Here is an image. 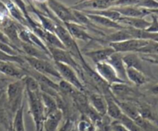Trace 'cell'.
Returning a JSON list of instances; mask_svg holds the SVG:
<instances>
[{
  "instance_id": "37",
  "label": "cell",
  "mask_w": 158,
  "mask_h": 131,
  "mask_svg": "<svg viewBox=\"0 0 158 131\" xmlns=\"http://www.w3.org/2000/svg\"><path fill=\"white\" fill-rule=\"evenodd\" d=\"M110 131H130L124 125L120 123L119 120H114L110 123Z\"/></svg>"
},
{
  "instance_id": "13",
  "label": "cell",
  "mask_w": 158,
  "mask_h": 131,
  "mask_svg": "<svg viewBox=\"0 0 158 131\" xmlns=\"http://www.w3.org/2000/svg\"><path fill=\"white\" fill-rule=\"evenodd\" d=\"M136 103L137 104L140 115L144 120L158 126V111L156 104L143 100L140 101L139 100H137Z\"/></svg>"
},
{
  "instance_id": "42",
  "label": "cell",
  "mask_w": 158,
  "mask_h": 131,
  "mask_svg": "<svg viewBox=\"0 0 158 131\" xmlns=\"http://www.w3.org/2000/svg\"><path fill=\"white\" fill-rule=\"evenodd\" d=\"M6 76H5L4 74H2V72H0V89H3V88H2L1 85L2 84V83H4L6 80H7Z\"/></svg>"
},
{
  "instance_id": "12",
  "label": "cell",
  "mask_w": 158,
  "mask_h": 131,
  "mask_svg": "<svg viewBox=\"0 0 158 131\" xmlns=\"http://www.w3.org/2000/svg\"><path fill=\"white\" fill-rule=\"evenodd\" d=\"M95 70L100 76V77L104 81H106L110 86L114 84V83H128L127 82L123 81L121 79L119 78L116 71L114 70V68L107 62H102V63H99L95 64Z\"/></svg>"
},
{
  "instance_id": "16",
  "label": "cell",
  "mask_w": 158,
  "mask_h": 131,
  "mask_svg": "<svg viewBox=\"0 0 158 131\" xmlns=\"http://www.w3.org/2000/svg\"><path fill=\"white\" fill-rule=\"evenodd\" d=\"M106 62H107L114 68L119 78L127 83H129L127 76V67L123 60V53L115 52L109 57Z\"/></svg>"
},
{
  "instance_id": "30",
  "label": "cell",
  "mask_w": 158,
  "mask_h": 131,
  "mask_svg": "<svg viewBox=\"0 0 158 131\" xmlns=\"http://www.w3.org/2000/svg\"><path fill=\"white\" fill-rule=\"evenodd\" d=\"M82 12L87 14H95V15H102V16L110 18L115 22L118 21L119 18L122 16L120 13H119L117 11L111 9V8L106 9H101V10H83Z\"/></svg>"
},
{
  "instance_id": "23",
  "label": "cell",
  "mask_w": 158,
  "mask_h": 131,
  "mask_svg": "<svg viewBox=\"0 0 158 131\" xmlns=\"http://www.w3.org/2000/svg\"><path fill=\"white\" fill-rule=\"evenodd\" d=\"M127 76L128 81L137 87L144 86L150 81L149 76L134 68H127Z\"/></svg>"
},
{
  "instance_id": "17",
  "label": "cell",
  "mask_w": 158,
  "mask_h": 131,
  "mask_svg": "<svg viewBox=\"0 0 158 131\" xmlns=\"http://www.w3.org/2000/svg\"><path fill=\"white\" fill-rule=\"evenodd\" d=\"M64 117L63 113L60 109L53 111L45 117L43 123L44 131H56L60 127V124Z\"/></svg>"
},
{
  "instance_id": "18",
  "label": "cell",
  "mask_w": 158,
  "mask_h": 131,
  "mask_svg": "<svg viewBox=\"0 0 158 131\" xmlns=\"http://www.w3.org/2000/svg\"><path fill=\"white\" fill-rule=\"evenodd\" d=\"M111 9L117 11L120 15L127 17H138V18H144L147 15H151L149 10L143 8L137 7L134 6H114Z\"/></svg>"
},
{
  "instance_id": "14",
  "label": "cell",
  "mask_w": 158,
  "mask_h": 131,
  "mask_svg": "<svg viewBox=\"0 0 158 131\" xmlns=\"http://www.w3.org/2000/svg\"><path fill=\"white\" fill-rule=\"evenodd\" d=\"M123 60L127 68H134L137 70L141 71L148 76H151V70L149 68L144 66V62L137 52H127L123 55Z\"/></svg>"
},
{
  "instance_id": "31",
  "label": "cell",
  "mask_w": 158,
  "mask_h": 131,
  "mask_svg": "<svg viewBox=\"0 0 158 131\" xmlns=\"http://www.w3.org/2000/svg\"><path fill=\"white\" fill-rule=\"evenodd\" d=\"M29 39H30L32 45H34V46H35L36 47H38L39 49H40L41 50L44 51L46 54H48V55H49V56L52 58V56H51V55H50V52H49V49H48L47 46L46 45V43H45L44 42H43V40H42L38 36V35H35V34L31 30H29Z\"/></svg>"
},
{
  "instance_id": "19",
  "label": "cell",
  "mask_w": 158,
  "mask_h": 131,
  "mask_svg": "<svg viewBox=\"0 0 158 131\" xmlns=\"http://www.w3.org/2000/svg\"><path fill=\"white\" fill-rule=\"evenodd\" d=\"M105 96L106 101V105H107V108H106V116L109 117L110 118L113 119V120H120V117L123 114V111H122L121 108L118 105V103L116 101L114 96L110 91L107 93L103 95Z\"/></svg>"
},
{
  "instance_id": "47",
  "label": "cell",
  "mask_w": 158,
  "mask_h": 131,
  "mask_svg": "<svg viewBox=\"0 0 158 131\" xmlns=\"http://www.w3.org/2000/svg\"><path fill=\"white\" fill-rule=\"evenodd\" d=\"M39 131H44V130H43V127H42V128H41V129H40V130H39Z\"/></svg>"
},
{
  "instance_id": "39",
  "label": "cell",
  "mask_w": 158,
  "mask_h": 131,
  "mask_svg": "<svg viewBox=\"0 0 158 131\" xmlns=\"http://www.w3.org/2000/svg\"><path fill=\"white\" fill-rule=\"evenodd\" d=\"M73 124L72 120L70 118H67L56 131H71L73 129Z\"/></svg>"
},
{
  "instance_id": "6",
  "label": "cell",
  "mask_w": 158,
  "mask_h": 131,
  "mask_svg": "<svg viewBox=\"0 0 158 131\" xmlns=\"http://www.w3.org/2000/svg\"><path fill=\"white\" fill-rule=\"evenodd\" d=\"M110 89L115 98L120 100L137 101L143 96L137 89L126 83H114L110 86Z\"/></svg>"
},
{
  "instance_id": "36",
  "label": "cell",
  "mask_w": 158,
  "mask_h": 131,
  "mask_svg": "<svg viewBox=\"0 0 158 131\" xmlns=\"http://www.w3.org/2000/svg\"><path fill=\"white\" fill-rule=\"evenodd\" d=\"M151 15L152 21L151 22L150 26L145 30L147 32H152V33H158V16L154 14H151Z\"/></svg>"
},
{
  "instance_id": "32",
  "label": "cell",
  "mask_w": 158,
  "mask_h": 131,
  "mask_svg": "<svg viewBox=\"0 0 158 131\" xmlns=\"http://www.w3.org/2000/svg\"><path fill=\"white\" fill-rule=\"evenodd\" d=\"M0 61L2 62H12V63H15L19 66H23L26 63V60L23 58V55H9L3 52L2 51L0 50Z\"/></svg>"
},
{
  "instance_id": "10",
  "label": "cell",
  "mask_w": 158,
  "mask_h": 131,
  "mask_svg": "<svg viewBox=\"0 0 158 131\" xmlns=\"http://www.w3.org/2000/svg\"><path fill=\"white\" fill-rule=\"evenodd\" d=\"M63 25L66 28V29L69 31L70 35L75 39L81 40V41L86 42V43H89V42H99V43H103V44L106 43V41L103 38L95 39L92 35H89L87 32V31H86L87 28L85 27L83 25H80L79 23H63Z\"/></svg>"
},
{
  "instance_id": "7",
  "label": "cell",
  "mask_w": 158,
  "mask_h": 131,
  "mask_svg": "<svg viewBox=\"0 0 158 131\" xmlns=\"http://www.w3.org/2000/svg\"><path fill=\"white\" fill-rule=\"evenodd\" d=\"M53 63L58 72H60L62 80H66V82L72 84L74 87L77 88L78 90L86 93V86L80 80L78 76L79 75L76 72L75 69L64 63H58V62H53Z\"/></svg>"
},
{
  "instance_id": "15",
  "label": "cell",
  "mask_w": 158,
  "mask_h": 131,
  "mask_svg": "<svg viewBox=\"0 0 158 131\" xmlns=\"http://www.w3.org/2000/svg\"><path fill=\"white\" fill-rule=\"evenodd\" d=\"M0 72L16 80H23L27 75L21 66L12 62L0 61Z\"/></svg>"
},
{
  "instance_id": "4",
  "label": "cell",
  "mask_w": 158,
  "mask_h": 131,
  "mask_svg": "<svg viewBox=\"0 0 158 131\" xmlns=\"http://www.w3.org/2000/svg\"><path fill=\"white\" fill-rule=\"evenodd\" d=\"M47 48L50 52V55L53 62L64 63V64L71 66L73 69H75L77 74L80 75L83 80H85L84 72H83L81 65H80V63L79 64L77 63L76 59L73 56V55L69 51H67L66 49L53 47V46H47Z\"/></svg>"
},
{
  "instance_id": "27",
  "label": "cell",
  "mask_w": 158,
  "mask_h": 131,
  "mask_svg": "<svg viewBox=\"0 0 158 131\" xmlns=\"http://www.w3.org/2000/svg\"><path fill=\"white\" fill-rule=\"evenodd\" d=\"M6 6L8 9L9 14L15 20L18 22L19 24L23 25L25 27H27L29 29V23H28L27 20L25 18L24 15L22 12V11L19 9L17 6H15V3L12 1V0H8L7 2L6 3Z\"/></svg>"
},
{
  "instance_id": "41",
  "label": "cell",
  "mask_w": 158,
  "mask_h": 131,
  "mask_svg": "<svg viewBox=\"0 0 158 131\" xmlns=\"http://www.w3.org/2000/svg\"><path fill=\"white\" fill-rule=\"evenodd\" d=\"M0 42H3V43H8V44H10V45H12V46H14V45L11 43L10 40L8 39V37L3 33V32L1 30V29H0ZM15 47H16V46H15Z\"/></svg>"
},
{
  "instance_id": "35",
  "label": "cell",
  "mask_w": 158,
  "mask_h": 131,
  "mask_svg": "<svg viewBox=\"0 0 158 131\" xmlns=\"http://www.w3.org/2000/svg\"><path fill=\"white\" fill-rule=\"evenodd\" d=\"M136 6L147 9H158V2L157 0H138Z\"/></svg>"
},
{
  "instance_id": "22",
  "label": "cell",
  "mask_w": 158,
  "mask_h": 131,
  "mask_svg": "<svg viewBox=\"0 0 158 131\" xmlns=\"http://www.w3.org/2000/svg\"><path fill=\"white\" fill-rule=\"evenodd\" d=\"M87 15L88 18L97 26H101L105 28H109V29H114L119 30V29H123L127 27L126 26L120 24L117 22L114 21V20L108 18L106 17L102 16V15H95V14H87L85 13Z\"/></svg>"
},
{
  "instance_id": "25",
  "label": "cell",
  "mask_w": 158,
  "mask_h": 131,
  "mask_svg": "<svg viewBox=\"0 0 158 131\" xmlns=\"http://www.w3.org/2000/svg\"><path fill=\"white\" fill-rule=\"evenodd\" d=\"M21 50L23 52V54L25 55L30 57H34V58L37 59H42L46 60H52V58L49 56L48 54H46L44 51L41 50L36 47L35 46L32 44H29V43H23L22 42L21 44Z\"/></svg>"
},
{
  "instance_id": "1",
  "label": "cell",
  "mask_w": 158,
  "mask_h": 131,
  "mask_svg": "<svg viewBox=\"0 0 158 131\" xmlns=\"http://www.w3.org/2000/svg\"><path fill=\"white\" fill-rule=\"evenodd\" d=\"M27 95L28 106H29V113L32 117L35 123V131H39L43 127V123L45 118L44 108L40 92H32L26 89Z\"/></svg>"
},
{
  "instance_id": "28",
  "label": "cell",
  "mask_w": 158,
  "mask_h": 131,
  "mask_svg": "<svg viewBox=\"0 0 158 131\" xmlns=\"http://www.w3.org/2000/svg\"><path fill=\"white\" fill-rule=\"evenodd\" d=\"M41 97L42 101H43V108H44L45 117L48 115V114L52 113L53 111L56 110L57 109H59L58 106H57L56 101L55 98L52 96L41 91Z\"/></svg>"
},
{
  "instance_id": "38",
  "label": "cell",
  "mask_w": 158,
  "mask_h": 131,
  "mask_svg": "<svg viewBox=\"0 0 158 131\" xmlns=\"http://www.w3.org/2000/svg\"><path fill=\"white\" fill-rule=\"evenodd\" d=\"M140 58L147 63L158 65V54H140Z\"/></svg>"
},
{
  "instance_id": "2",
  "label": "cell",
  "mask_w": 158,
  "mask_h": 131,
  "mask_svg": "<svg viewBox=\"0 0 158 131\" xmlns=\"http://www.w3.org/2000/svg\"><path fill=\"white\" fill-rule=\"evenodd\" d=\"M26 86L23 80L9 83L6 86V100L7 106L12 114H15L17 109L23 104V94Z\"/></svg>"
},
{
  "instance_id": "9",
  "label": "cell",
  "mask_w": 158,
  "mask_h": 131,
  "mask_svg": "<svg viewBox=\"0 0 158 131\" xmlns=\"http://www.w3.org/2000/svg\"><path fill=\"white\" fill-rule=\"evenodd\" d=\"M150 40L140 39H131L117 43H110L109 46L112 47L115 52L120 53L127 52H137L138 49L146 46Z\"/></svg>"
},
{
  "instance_id": "29",
  "label": "cell",
  "mask_w": 158,
  "mask_h": 131,
  "mask_svg": "<svg viewBox=\"0 0 158 131\" xmlns=\"http://www.w3.org/2000/svg\"><path fill=\"white\" fill-rule=\"evenodd\" d=\"M23 110H24V103L17 109L16 112L14 114L12 122V127L14 129V131H26Z\"/></svg>"
},
{
  "instance_id": "43",
  "label": "cell",
  "mask_w": 158,
  "mask_h": 131,
  "mask_svg": "<svg viewBox=\"0 0 158 131\" xmlns=\"http://www.w3.org/2000/svg\"><path fill=\"white\" fill-rule=\"evenodd\" d=\"M149 10V12H151V14H154V15H157L158 16V9H148Z\"/></svg>"
},
{
  "instance_id": "5",
  "label": "cell",
  "mask_w": 158,
  "mask_h": 131,
  "mask_svg": "<svg viewBox=\"0 0 158 131\" xmlns=\"http://www.w3.org/2000/svg\"><path fill=\"white\" fill-rule=\"evenodd\" d=\"M23 58L26 60L27 64L32 68L33 69L36 70L37 72L43 73L46 76H50L56 78L58 80H62L60 72L56 68L54 63H52L50 60L34 58V57L27 56V55H23Z\"/></svg>"
},
{
  "instance_id": "45",
  "label": "cell",
  "mask_w": 158,
  "mask_h": 131,
  "mask_svg": "<svg viewBox=\"0 0 158 131\" xmlns=\"http://www.w3.org/2000/svg\"><path fill=\"white\" fill-rule=\"evenodd\" d=\"M4 92H5V89H0V96L2 95Z\"/></svg>"
},
{
  "instance_id": "33",
  "label": "cell",
  "mask_w": 158,
  "mask_h": 131,
  "mask_svg": "<svg viewBox=\"0 0 158 131\" xmlns=\"http://www.w3.org/2000/svg\"><path fill=\"white\" fill-rule=\"evenodd\" d=\"M137 52L140 54H158V42L150 40L146 46L138 49Z\"/></svg>"
},
{
  "instance_id": "3",
  "label": "cell",
  "mask_w": 158,
  "mask_h": 131,
  "mask_svg": "<svg viewBox=\"0 0 158 131\" xmlns=\"http://www.w3.org/2000/svg\"><path fill=\"white\" fill-rule=\"evenodd\" d=\"M54 33L59 37L60 41L64 45L65 48L67 51H69L73 56L80 61V64L86 63L83 53L80 51L76 39L70 35L69 31L66 29L63 23H56V28Z\"/></svg>"
},
{
  "instance_id": "46",
  "label": "cell",
  "mask_w": 158,
  "mask_h": 131,
  "mask_svg": "<svg viewBox=\"0 0 158 131\" xmlns=\"http://www.w3.org/2000/svg\"><path fill=\"white\" fill-rule=\"evenodd\" d=\"M6 131H14V129H12V126H10V127L9 128V129H6Z\"/></svg>"
},
{
  "instance_id": "44",
  "label": "cell",
  "mask_w": 158,
  "mask_h": 131,
  "mask_svg": "<svg viewBox=\"0 0 158 131\" xmlns=\"http://www.w3.org/2000/svg\"><path fill=\"white\" fill-rule=\"evenodd\" d=\"M33 1L38 4H45V3H46L47 0H33Z\"/></svg>"
},
{
  "instance_id": "8",
  "label": "cell",
  "mask_w": 158,
  "mask_h": 131,
  "mask_svg": "<svg viewBox=\"0 0 158 131\" xmlns=\"http://www.w3.org/2000/svg\"><path fill=\"white\" fill-rule=\"evenodd\" d=\"M46 3H47V7H49L51 12L63 23H79L71 8L66 7L64 4L60 2L58 0H47Z\"/></svg>"
},
{
  "instance_id": "26",
  "label": "cell",
  "mask_w": 158,
  "mask_h": 131,
  "mask_svg": "<svg viewBox=\"0 0 158 131\" xmlns=\"http://www.w3.org/2000/svg\"><path fill=\"white\" fill-rule=\"evenodd\" d=\"M28 9H29L30 11H32L33 13L35 14L37 17H38L39 20L40 22V26L45 29V30L49 31V32H54L56 28V23L54 20H52L50 17L48 16L47 15L43 13L41 10H39V9H35L33 6L30 5L29 8H27Z\"/></svg>"
},
{
  "instance_id": "11",
  "label": "cell",
  "mask_w": 158,
  "mask_h": 131,
  "mask_svg": "<svg viewBox=\"0 0 158 131\" xmlns=\"http://www.w3.org/2000/svg\"><path fill=\"white\" fill-rule=\"evenodd\" d=\"M115 0H81L71 6L72 9L83 10H101L113 7Z\"/></svg>"
},
{
  "instance_id": "24",
  "label": "cell",
  "mask_w": 158,
  "mask_h": 131,
  "mask_svg": "<svg viewBox=\"0 0 158 131\" xmlns=\"http://www.w3.org/2000/svg\"><path fill=\"white\" fill-rule=\"evenodd\" d=\"M117 23L123 26H129V27L135 28L138 29H146L151 24V22L148 21L144 18H138V17H127L122 15Z\"/></svg>"
},
{
  "instance_id": "34",
  "label": "cell",
  "mask_w": 158,
  "mask_h": 131,
  "mask_svg": "<svg viewBox=\"0 0 158 131\" xmlns=\"http://www.w3.org/2000/svg\"><path fill=\"white\" fill-rule=\"evenodd\" d=\"M120 123H123L130 131H142L141 128L136 123V122L129 117L125 115L124 113L122 115L120 120H118Z\"/></svg>"
},
{
  "instance_id": "20",
  "label": "cell",
  "mask_w": 158,
  "mask_h": 131,
  "mask_svg": "<svg viewBox=\"0 0 158 131\" xmlns=\"http://www.w3.org/2000/svg\"><path fill=\"white\" fill-rule=\"evenodd\" d=\"M88 100L94 109L99 114L104 117L106 115V101L105 96L100 92H89L87 95Z\"/></svg>"
},
{
  "instance_id": "21",
  "label": "cell",
  "mask_w": 158,
  "mask_h": 131,
  "mask_svg": "<svg viewBox=\"0 0 158 131\" xmlns=\"http://www.w3.org/2000/svg\"><path fill=\"white\" fill-rule=\"evenodd\" d=\"M115 52V50L110 46L105 47L103 49H95V50H89L84 52L83 55L89 57L94 63V64L106 62L109 57Z\"/></svg>"
},
{
  "instance_id": "40",
  "label": "cell",
  "mask_w": 158,
  "mask_h": 131,
  "mask_svg": "<svg viewBox=\"0 0 158 131\" xmlns=\"http://www.w3.org/2000/svg\"><path fill=\"white\" fill-rule=\"evenodd\" d=\"M148 92L151 96H158V83H154L151 85L148 88Z\"/></svg>"
}]
</instances>
